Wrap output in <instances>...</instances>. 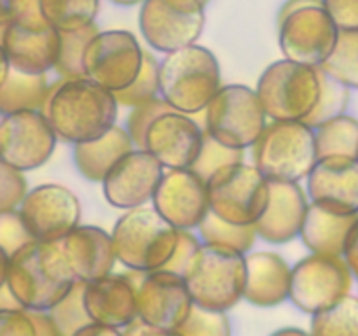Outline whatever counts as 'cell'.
<instances>
[{"instance_id":"6da1fadb","label":"cell","mask_w":358,"mask_h":336,"mask_svg":"<svg viewBox=\"0 0 358 336\" xmlns=\"http://www.w3.org/2000/svg\"><path fill=\"white\" fill-rule=\"evenodd\" d=\"M119 102L114 91L87 77H59L49 88L42 112L58 139L70 144L91 142L110 132L117 119Z\"/></svg>"},{"instance_id":"7a4b0ae2","label":"cell","mask_w":358,"mask_h":336,"mask_svg":"<svg viewBox=\"0 0 358 336\" xmlns=\"http://www.w3.org/2000/svg\"><path fill=\"white\" fill-rule=\"evenodd\" d=\"M2 282L24 308L51 310L77 284L62 240H34L10 258L2 254Z\"/></svg>"},{"instance_id":"3957f363","label":"cell","mask_w":358,"mask_h":336,"mask_svg":"<svg viewBox=\"0 0 358 336\" xmlns=\"http://www.w3.org/2000/svg\"><path fill=\"white\" fill-rule=\"evenodd\" d=\"M247 255L238 248L203 241L184 273L192 301L208 310L227 312L245 300Z\"/></svg>"},{"instance_id":"277c9868","label":"cell","mask_w":358,"mask_h":336,"mask_svg":"<svg viewBox=\"0 0 358 336\" xmlns=\"http://www.w3.org/2000/svg\"><path fill=\"white\" fill-rule=\"evenodd\" d=\"M220 86L219 62L203 46L191 44L166 52L159 63L161 98L173 111L184 114L205 112Z\"/></svg>"},{"instance_id":"5b68a950","label":"cell","mask_w":358,"mask_h":336,"mask_svg":"<svg viewBox=\"0 0 358 336\" xmlns=\"http://www.w3.org/2000/svg\"><path fill=\"white\" fill-rule=\"evenodd\" d=\"M112 238L117 259L135 272H154L166 266L178 245V227L154 206H135L115 220Z\"/></svg>"},{"instance_id":"8992f818","label":"cell","mask_w":358,"mask_h":336,"mask_svg":"<svg viewBox=\"0 0 358 336\" xmlns=\"http://www.w3.org/2000/svg\"><path fill=\"white\" fill-rule=\"evenodd\" d=\"M254 164L268 181L299 182L318 161L315 128L304 121H271L252 146Z\"/></svg>"},{"instance_id":"52a82bcc","label":"cell","mask_w":358,"mask_h":336,"mask_svg":"<svg viewBox=\"0 0 358 336\" xmlns=\"http://www.w3.org/2000/svg\"><path fill=\"white\" fill-rule=\"evenodd\" d=\"M255 91L273 121H304L320 98L318 66L278 59L262 72Z\"/></svg>"},{"instance_id":"ba28073f","label":"cell","mask_w":358,"mask_h":336,"mask_svg":"<svg viewBox=\"0 0 358 336\" xmlns=\"http://www.w3.org/2000/svg\"><path fill=\"white\" fill-rule=\"evenodd\" d=\"M264 105L245 84H224L205 108V132L233 149L252 147L266 128Z\"/></svg>"},{"instance_id":"9c48e42d","label":"cell","mask_w":358,"mask_h":336,"mask_svg":"<svg viewBox=\"0 0 358 336\" xmlns=\"http://www.w3.org/2000/svg\"><path fill=\"white\" fill-rule=\"evenodd\" d=\"M210 210L240 226L255 224L268 209L269 181L255 164L243 161L219 168L206 181Z\"/></svg>"},{"instance_id":"30bf717a","label":"cell","mask_w":358,"mask_h":336,"mask_svg":"<svg viewBox=\"0 0 358 336\" xmlns=\"http://www.w3.org/2000/svg\"><path fill=\"white\" fill-rule=\"evenodd\" d=\"M339 28L324 2L310 4L278 16V44L283 58L320 66L334 51Z\"/></svg>"},{"instance_id":"8fae6325","label":"cell","mask_w":358,"mask_h":336,"mask_svg":"<svg viewBox=\"0 0 358 336\" xmlns=\"http://www.w3.org/2000/svg\"><path fill=\"white\" fill-rule=\"evenodd\" d=\"M353 272L343 255L313 252L292 268L289 300L304 314H317L338 303L353 287Z\"/></svg>"},{"instance_id":"7c38bea8","label":"cell","mask_w":358,"mask_h":336,"mask_svg":"<svg viewBox=\"0 0 358 336\" xmlns=\"http://www.w3.org/2000/svg\"><path fill=\"white\" fill-rule=\"evenodd\" d=\"M138 27L150 48L171 52L196 44L205 28L201 0H145L140 7Z\"/></svg>"},{"instance_id":"4fadbf2b","label":"cell","mask_w":358,"mask_h":336,"mask_svg":"<svg viewBox=\"0 0 358 336\" xmlns=\"http://www.w3.org/2000/svg\"><path fill=\"white\" fill-rule=\"evenodd\" d=\"M129 272L136 282L140 317L164 335H175L194 304L184 275L164 268L147 273Z\"/></svg>"},{"instance_id":"5bb4252c","label":"cell","mask_w":358,"mask_h":336,"mask_svg":"<svg viewBox=\"0 0 358 336\" xmlns=\"http://www.w3.org/2000/svg\"><path fill=\"white\" fill-rule=\"evenodd\" d=\"M145 51L138 38L126 30H105L94 35L84 52L87 79L110 91L128 88L138 77Z\"/></svg>"},{"instance_id":"9a60e30c","label":"cell","mask_w":358,"mask_h":336,"mask_svg":"<svg viewBox=\"0 0 358 336\" xmlns=\"http://www.w3.org/2000/svg\"><path fill=\"white\" fill-rule=\"evenodd\" d=\"M55 128L42 111L3 114L0 121V154L3 163L23 172L35 170L48 163L56 147Z\"/></svg>"},{"instance_id":"2e32d148","label":"cell","mask_w":358,"mask_h":336,"mask_svg":"<svg viewBox=\"0 0 358 336\" xmlns=\"http://www.w3.org/2000/svg\"><path fill=\"white\" fill-rule=\"evenodd\" d=\"M20 212L35 240L58 241L79 226L80 203L65 186L42 184L28 191Z\"/></svg>"},{"instance_id":"e0dca14e","label":"cell","mask_w":358,"mask_h":336,"mask_svg":"<svg viewBox=\"0 0 358 336\" xmlns=\"http://www.w3.org/2000/svg\"><path fill=\"white\" fill-rule=\"evenodd\" d=\"M152 206L178 230L199 227L210 212L208 184L192 168H168L154 192Z\"/></svg>"},{"instance_id":"ac0fdd59","label":"cell","mask_w":358,"mask_h":336,"mask_svg":"<svg viewBox=\"0 0 358 336\" xmlns=\"http://www.w3.org/2000/svg\"><path fill=\"white\" fill-rule=\"evenodd\" d=\"M164 175V167L147 149H133L112 167L101 181L108 205L129 210L152 202L154 192Z\"/></svg>"},{"instance_id":"d6986e66","label":"cell","mask_w":358,"mask_h":336,"mask_svg":"<svg viewBox=\"0 0 358 336\" xmlns=\"http://www.w3.org/2000/svg\"><path fill=\"white\" fill-rule=\"evenodd\" d=\"M205 130L189 114L168 111L150 122L145 147L164 168H191L198 160Z\"/></svg>"},{"instance_id":"ffe728a7","label":"cell","mask_w":358,"mask_h":336,"mask_svg":"<svg viewBox=\"0 0 358 336\" xmlns=\"http://www.w3.org/2000/svg\"><path fill=\"white\" fill-rule=\"evenodd\" d=\"M308 196L329 212L358 214V158H320L308 175Z\"/></svg>"},{"instance_id":"44dd1931","label":"cell","mask_w":358,"mask_h":336,"mask_svg":"<svg viewBox=\"0 0 358 336\" xmlns=\"http://www.w3.org/2000/svg\"><path fill=\"white\" fill-rule=\"evenodd\" d=\"M84 303L91 321L122 329L138 315L136 282L129 273H108L86 282Z\"/></svg>"},{"instance_id":"7402d4cb","label":"cell","mask_w":358,"mask_h":336,"mask_svg":"<svg viewBox=\"0 0 358 336\" xmlns=\"http://www.w3.org/2000/svg\"><path fill=\"white\" fill-rule=\"evenodd\" d=\"M269 189L268 209L255 223V230L268 244H287L301 237L310 203L297 182L269 181Z\"/></svg>"},{"instance_id":"603a6c76","label":"cell","mask_w":358,"mask_h":336,"mask_svg":"<svg viewBox=\"0 0 358 336\" xmlns=\"http://www.w3.org/2000/svg\"><path fill=\"white\" fill-rule=\"evenodd\" d=\"M2 51L9 56L13 69L30 76L55 70L59 56V30H28L16 23L2 24Z\"/></svg>"},{"instance_id":"cb8c5ba5","label":"cell","mask_w":358,"mask_h":336,"mask_svg":"<svg viewBox=\"0 0 358 336\" xmlns=\"http://www.w3.org/2000/svg\"><path fill=\"white\" fill-rule=\"evenodd\" d=\"M63 252L77 280L91 282L114 270L117 252L114 238L98 226H77L62 240Z\"/></svg>"},{"instance_id":"d4e9b609","label":"cell","mask_w":358,"mask_h":336,"mask_svg":"<svg viewBox=\"0 0 358 336\" xmlns=\"http://www.w3.org/2000/svg\"><path fill=\"white\" fill-rule=\"evenodd\" d=\"M245 300L255 307H276L289 300L292 268L276 252H252L247 255Z\"/></svg>"},{"instance_id":"484cf974","label":"cell","mask_w":358,"mask_h":336,"mask_svg":"<svg viewBox=\"0 0 358 336\" xmlns=\"http://www.w3.org/2000/svg\"><path fill=\"white\" fill-rule=\"evenodd\" d=\"M133 147L135 142L128 130L114 126L100 139L76 144L73 161L84 178L91 182H101L122 156L131 153Z\"/></svg>"},{"instance_id":"4316f807","label":"cell","mask_w":358,"mask_h":336,"mask_svg":"<svg viewBox=\"0 0 358 336\" xmlns=\"http://www.w3.org/2000/svg\"><path fill=\"white\" fill-rule=\"evenodd\" d=\"M357 219L358 214L339 216V214L329 212L317 203L310 202L306 219H304L303 230H301L303 244L317 254L343 255L348 234Z\"/></svg>"},{"instance_id":"83f0119b","label":"cell","mask_w":358,"mask_h":336,"mask_svg":"<svg viewBox=\"0 0 358 336\" xmlns=\"http://www.w3.org/2000/svg\"><path fill=\"white\" fill-rule=\"evenodd\" d=\"M49 88L48 74L30 76L13 69L9 77L0 83V112L3 115L28 108L42 111Z\"/></svg>"},{"instance_id":"f1b7e54d","label":"cell","mask_w":358,"mask_h":336,"mask_svg":"<svg viewBox=\"0 0 358 336\" xmlns=\"http://www.w3.org/2000/svg\"><path fill=\"white\" fill-rule=\"evenodd\" d=\"M318 160L325 156L358 158V119L341 114L315 128Z\"/></svg>"},{"instance_id":"f546056e","label":"cell","mask_w":358,"mask_h":336,"mask_svg":"<svg viewBox=\"0 0 358 336\" xmlns=\"http://www.w3.org/2000/svg\"><path fill=\"white\" fill-rule=\"evenodd\" d=\"M41 9L52 28L70 31L94 23L100 0H41Z\"/></svg>"},{"instance_id":"4dcf8cb0","label":"cell","mask_w":358,"mask_h":336,"mask_svg":"<svg viewBox=\"0 0 358 336\" xmlns=\"http://www.w3.org/2000/svg\"><path fill=\"white\" fill-rule=\"evenodd\" d=\"M311 332L317 336H358V296L346 294L336 304L311 315Z\"/></svg>"},{"instance_id":"1f68e13d","label":"cell","mask_w":358,"mask_h":336,"mask_svg":"<svg viewBox=\"0 0 358 336\" xmlns=\"http://www.w3.org/2000/svg\"><path fill=\"white\" fill-rule=\"evenodd\" d=\"M96 34H100V28L96 23L90 27L79 28V30L59 31V56L55 65V72L63 79H77V77H86L84 72V52L87 44Z\"/></svg>"},{"instance_id":"d6a6232c","label":"cell","mask_w":358,"mask_h":336,"mask_svg":"<svg viewBox=\"0 0 358 336\" xmlns=\"http://www.w3.org/2000/svg\"><path fill=\"white\" fill-rule=\"evenodd\" d=\"M320 66L350 90H358V30H339L334 51Z\"/></svg>"},{"instance_id":"836d02e7","label":"cell","mask_w":358,"mask_h":336,"mask_svg":"<svg viewBox=\"0 0 358 336\" xmlns=\"http://www.w3.org/2000/svg\"><path fill=\"white\" fill-rule=\"evenodd\" d=\"M199 234H201L203 241L208 244H220L227 245V247L238 248V251L248 252L252 251L255 244V238L259 237L255 224L250 226H240V224H233L224 220L217 214L210 210L203 223L199 224Z\"/></svg>"},{"instance_id":"e575fe53","label":"cell","mask_w":358,"mask_h":336,"mask_svg":"<svg viewBox=\"0 0 358 336\" xmlns=\"http://www.w3.org/2000/svg\"><path fill=\"white\" fill-rule=\"evenodd\" d=\"M318 76H320V98L315 107V111L304 119L308 126L317 128L327 119L336 118V115L345 114L346 107L350 104V88L336 80L334 77L329 76L322 66H318Z\"/></svg>"},{"instance_id":"d590c367","label":"cell","mask_w":358,"mask_h":336,"mask_svg":"<svg viewBox=\"0 0 358 336\" xmlns=\"http://www.w3.org/2000/svg\"><path fill=\"white\" fill-rule=\"evenodd\" d=\"M161 97L159 93V62L150 52L145 51L143 65L138 77L121 91H115L119 105L122 107H136V105L147 104L154 98Z\"/></svg>"},{"instance_id":"8d00e7d4","label":"cell","mask_w":358,"mask_h":336,"mask_svg":"<svg viewBox=\"0 0 358 336\" xmlns=\"http://www.w3.org/2000/svg\"><path fill=\"white\" fill-rule=\"evenodd\" d=\"M84 290H86V282L77 280L72 290L49 310L55 317L56 324H58L62 336L77 335L80 328L91 322L86 303H84Z\"/></svg>"},{"instance_id":"74e56055","label":"cell","mask_w":358,"mask_h":336,"mask_svg":"<svg viewBox=\"0 0 358 336\" xmlns=\"http://www.w3.org/2000/svg\"><path fill=\"white\" fill-rule=\"evenodd\" d=\"M243 156L245 149H233V147L224 146L219 140L213 139L208 132H205L201 153L191 168L196 174L201 175L205 181H208L219 168L231 163H240V161H243Z\"/></svg>"},{"instance_id":"f35d334b","label":"cell","mask_w":358,"mask_h":336,"mask_svg":"<svg viewBox=\"0 0 358 336\" xmlns=\"http://www.w3.org/2000/svg\"><path fill=\"white\" fill-rule=\"evenodd\" d=\"M178 336H226L231 335V322L226 312L208 310L199 304H192L191 314L184 324L175 331Z\"/></svg>"},{"instance_id":"ab89813d","label":"cell","mask_w":358,"mask_h":336,"mask_svg":"<svg viewBox=\"0 0 358 336\" xmlns=\"http://www.w3.org/2000/svg\"><path fill=\"white\" fill-rule=\"evenodd\" d=\"M2 24L16 23L28 30H44L51 27L41 9V0H0Z\"/></svg>"},{"instance_id":"60d3db41","label":"cell","mask_w":358,"mask_h":336,"mask_svg":"<svg viewBox=\"0 0 358 336\" xmlns=\"http://www.w3.org/2000/svg\"><path fill=\"white\" fill-rule=\"evenodd\" d=\"M35 238L28 231L20 209L3 210L0 212V244H2V254L10 258L16 254L21 247L34 241Z\"/></svg>"},{"instance_id":"b9f144b4","label":"cell","mask_w":358,"mask_h":336,"mask_svg":"<svg viewBox=\"0 0 358 336\" xmlns=\"http://www.w3.org/2000/svg\"><path fill=\"white\" fill-rule=\"evenodd\" d=\"M168 111H173L166 102L161 97L154 98V100L147 102V104L136 105L131 108L128 119H126V130L131 135L133 142L136 147L143 149L145 147V133L149 130L150 122L157 118V115L164 114Z\"/></svg>"},{"instance_id":"7bdbcfd3","label":"cell","mask_w":358,"mask_h":336,"mask_svg":"<svg viewBox=\"0 0 358 336\" xmlns=\"http://www.w3.org/2000/svg\"><path fill=\"white\" fill-rule=\"evenodd\" d=\"M27 195L28 186L23 170L0 161V212L20 209Z\"/></svg>"},{"instance_id":"ee69618b","label":"cell","mask_w":358,"mask_h":336,"mask_svg":"<svg viewBox=\"0 0 358 336\" xmlns=\"http://www.w3.org/2000/svg\"><path fill=\"white\" fill-rule=\"evenodd\" d=\"M199 245L201 244H199V240L191 233V231L178 230V245L177 248H175V254L171 255V259L166 262V266H164V270H170V272L184 275L189 262L192 261L194 254L198 252Z\"/></svg>"},{"instance_id":"f6af8a7d","label":"cell","mask_w":358,"mask_h":336,"mask_svg":"<svg viewBox=\"0 0 358 336\" xmlns=\"http://www.w3.org/2000/svg\"><path fill=\"white\" fill-rule=\"evenodd\" d=\"M0 335H37L30 310L28 308H21V310H0Z\"/></svg>"},{"instance_id":"bcb514c9","label":"cell","mask_w":358,"mask_h":336,"mask_svg":"<svg viewBox=\"0 0 358 336\" xmlns=\"http://www.w3.org/2000/svg\"><path fill=\"white\" fill-rule=\"evenodd\" d=\"M339 30H358V0H324Z\"/></svg>"},{"instance_id":"7dc6e473","label":"cell","mask_w":358,"mask_h":336,"mask_svg":"<svg viewBox=\"0 0 358 336\" xmlns=\"http://www.w3.org/2000/svg\"><path fill=\"white\" fill-rule=\"evenodd\" d=\"M30 310L31 318H34V324H35V331H37V336H59L58 324H56L55 317L51 315L49 310Z\"/></svg>"},{"instance_id":"c3c4849f","label":"cell","mask_w":358,"mask_h":336,"mask_svg":"<svg viewBox=\"0 0 358 336\" xmlns=\"http://www.w3.org/2000/svg\"><path fill=\"white\" fill-rule=\"evenodd\" d=\"M343 258L346 259L350 270H352L353 275H355V279L358 280V219L355 220V224H353L352 231H350Z\"/></svg>"},{"instance_id":"681fc988","label":"cell","mask_w":358,"mask_h":336,"mask_svg":"<svg viewBox=\"0 0 358 336\" xmlns=\"http://www.w3.org/2000/svg\"><path fill=\"white\" fill-rule=\"evenodd\" d=\"M122 335H128V336H142V335H147V336H154V335H164L161 329L154 328L152 324H149L147 321H143L140 315H136L135 318H133L131 322H129L126 328L121 329Z\"/></svg>"},{"instance_id":"f907efd6","label":"cell","mask_w":358,"mask_h":336,"mask_svg":"<svg viewBox=\"0 0 358 336\" xmlns=\"http://www.w3.org/2000/svg\"><path fill=\"white\" fill-rule=\"evenodd\" d=\"M122 335L121 329H115L112 326L103 324V322H96V321H91L87 322L84 328H80L77 331V336H117Z\"/></svg>"},{"instance_id":"816d5d0a","label":"cell","mask_w":358,"mask_h":336,"mask_svg":"<svg viewBox=\"0 0 358 336\" xmlns=\"http://www.w3.org/2000/svg\"><path fill=\"white\" fill-rule=\"evenodd\" d=\"M21 301L14 296L7 282H0V310H21Z\"/></svg>"},{"instance_id":"f5cc1de1","label":"cell","mask_w":358,"mask_h":336,"mask_svg":"<svg viewBox=\"0 0 358 336\" xmlns=\"http://www.w3.org/2000/svg\"><path fill=\"white\" fill-rule=\"evenodd\" d=\"M276 335H306V331L303 329H297V328H283L276 331Z\"/></svg>"},{"instance_id":"db71d44e","label":"cell","mask_w":358,"mask_h":336,"mask_svg":"<svg viewBox=\"0 0 358 336\" xmlns=\"http://www.w3.org/2000/svg\"><path fill=\"white\" fill-rule=\"evenodd\" d=\"M108 2H112V4H115V6H122V7H126V6H136V4H143L145 2V0H108Z\"/></svg>"},{"instance_id":"11a10c76","label":"cell","mask_w":358,"mask_h":336,"mask_svg":"<svg viewBox=\"0 0 358 336\" xmlns=\"http://www.w3.org/2000/svg\"><path fill=\"white\" fill-rule=\"evenodd\" d=\"M201 2H203V4H205V6H206V4H208V2H210V0H201Z\"/></svg>"}]
</instances>
